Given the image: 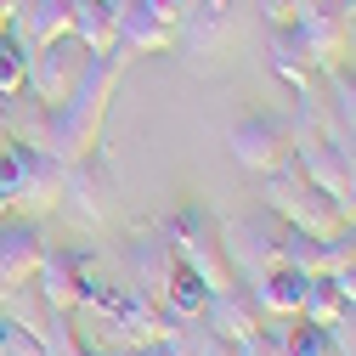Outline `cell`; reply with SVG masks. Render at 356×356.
Instances as JSON below:
<instances>
[{
	"mask_svg": "<svg viewBox=\"0 0 356 356\" xmlns=\"http://www.w3.org/2000/svg\"><path fill=\"white\" fill-rule=\"evenodd\" d=\"M68 34L85 51H113L119 46V0H74Z\"/></svg>",
	"mask_w": 356,
	"mask_h": 356,
	"instance_id": "obj_17",
	"label": "cell"
},
{
	"mask_svg": "<svg viewBox=\"0 0 356 356\" xmlns=\"http://www.w3.org/2000/svg\"><path fill=\"white\" fill-rule=\"evenodd\" d=\"M283 266L300 272V277H323V272H328V238L300 232V227H283Z\"/></svg>",
	"mask_w": 356,
	"mask_h": 356,
	"instance_id": "obj_22",
	"label": "cell"
},
{
	"mask_svg": "<svg viewBox=\"0 0 356 356\" xmlns=\"http://www.w3.org/2000/svg\"><path fill=\"white\" fill-rule=\"evenodd\" d=\"M170 272H175V254H170V243H164L159 232H142L136 243H130V289H136L142 300H153V305H159V294H164Z\"/></svg>",
	"mask_w": 356,
	"mask_h": 356,
	"instance_id": "obj_16",
	"label": "cell"
},
{
	"mask_svg": "<svg viewBox=\"0 0 356 356\" xmlns=\"http://www.w3.org/2000/svg\"><path fill=\"white\" fill-rule=\"evenodd\" d=\"M0 215H6V204H0Z\"/></svg>",
	"mask_w": 356,
	"mask_h": 356,
	"instance_id": "obj_37",
	"label": "cell"
},
{
	"mask_svg": "<svg viewBox=\"0 0 356 356\" xmlns=\"http://www.w3.org/2000/svg\"><path fill=\"white\" fill-rule=\"evenodd\" d=\"M294 164H300L305 181H317L328 198L345 204V187H350V175H356V159H350V142L334 130V119H328V130L294 136Z\"/></svg>",
	"mask_w": 356,
	"mask_h": 356,
	"instance_id": "obj_6",
	"label": "cell"
},
{
	"mask_svg": "<svg viewBox=\"0 0 356 356\" xmlns=\"http://www.w3.org/2000/svg\"><path fill=\"white\" fill-rule=\"evenodd\" d=\"M124 6H136V12L159 17L164 29H181V6H187V0H124Z\"/></svg>",
	"mask_w": 356,
	"mask_h": 356,
	"instance_id": "obj_28",
	"label": "cell"
},
{
	"mask_svg": "<svg viewBox=\"0 0 356 356\" xmlns=\"http://www.w3.org/2000/svg\"><path fill=\"white\" fill-rule=\"evenodd\" d=\"M339 209H345V220H356V175H350V187H345V204H339Z\"/></svg>",
	"mask_w": 356,
	"mask_h": 356,
	"instance_id": "obj_34",
	"label": "cell"
},
{
	"mask_svg": "<svg viewBox=\"0 0 356 356\" xmlns=\"http://www.w3.org/2000/svg\"><path fill=\"white\" fill-rule=\"evenodd\" d=\"M260 193H266V209H272L283 227L317 232V238H328V232H339V227H345L339 198H328L317 181H305L294 159H289L283 170H272V175H266V187H260Z\"/></svg>",
	"mask_w": 356,
	"mask_h": 356,
	"instance_id": "obj_4",
	"label": "cell"
},
{
	"mask_svg": "<svg viewBox=\"0 0 356 356\" xmlns=\"http://www.w3.org/2000/svg\"><path fill=\"white\" fill-rule=\"evenodd\" d=\"M91 283H97V272H91V260L79 249H46V266H40V277H34L40 300L51 311H79V300H85Z\"/></svg>",
	"mask_w": 356,
	"mask_h": 356,
	"instance_id": "obj_10",
	"label": "cell"
},
{
	"mask_svg": "<svg viewBox=\"0 0 356 356\" xmlns=\"http://www.w3.org/2000/svg\"><path fill=\"white\" fill-rule=\"evenodd\" d=\"M227 147H232V159H238L249 175H272V170H283V164L294 159L289 124H283V119H266V113L243 119L232 136H227Z\"/></svg>",
	"mask_w": 356,
	"mask_h": 356,
	"instance_id": "obj_8",
	"label": "cell"
},
{
	"mask_svg": "<svg viewBox=\"0 0 356 356\" xmlns=\"http://www.w3.org/2000/svg\"><path fill=\"white\" fill-rule=\"evenodd\" d=\"M198 356H232V345H227V339H215V334H204V345H198Z\"/></svg>",
	"mask_w": 356,
	"mask_h": 356,
	"instance_id": "obj_32",
	"label": "cell"
},
{
	"mask_svg": "<svg viewBox=\"0 0 356 356\" xmlns=\"http://www.w3.org/2000/svg\"><path fill=\"white\" fill-rule=\"evenodd\" d=\"M130 51L113 46V51H97L85 63L79 85L68 91L63 108H51V124H46V153H57L63 164H79L85 153H97L102 142V124H108V102L119 91V74H124Z\"/></svg>",
	"mask_w": 356,
	"mask_h": 356,
	"instance_id": "obj_1",
	"label": "cell"
},
{
	"mask_svg": "<svg viewBox=\"0 0 356 356\" xmlns=\"http://www.w3.org/2000/svg\"><path fill=\"white\" fill-rule=\"evenodd\" d=\"M334 283H339V300L356 311V260H350V266H339V272H334Z\"/></svg>",
	"mask_w": 356,
	"mask_h": 356,
	"instance_id": "obj_30",
	"label": "cell"
},
{
	"mask_svg": "<svg viewBox=\"0 0 356 356\" xmlns=\"http://www.w3.org/2000/svg\"><path fill=\"white\" fill-rule=\"evenodd\" d=\"M159 305L170 311V317H181V323H198V317H204V305H209V283L193 272V266L175 260V272H170V283H164Z\"/></svg>",
	"mask_w": 356,
	"mask_h": 356,
	"instance_id": "obj_19",
	"label": "cell"
},
{
	"mask_svg": "<svg viewBox=\"0 0 356 356\" xmlns=\"http://www.w3.org/2000/svg\"><path fill=\"white\" fill-rule=\"evenodd\" d=\"M198 328H204V334H215V339H227V345H238V339H249V334L260 328V311H254V305L243 300V289L232 283V289L209 294V305H204Z\"/></svg>",
	"mask_w": 356,
	"mask_h": 356,
	"instance_id": "obj_14",
	"label": "cell"
},
{
	"mask_svg": "<svg viewBox=\"0 0 356 356\" xmlns=\"http://www.w3.org/2000/svg\"><path fill=\"white\" fill-rule=\"evenodd\" d=\"M97 51H85L74 34H63V40H46V46H34V57H29V91L23 97H34L40 108H63L68 102V91L79 85V74H85V63H91Z\"/></svg>",
	"mask_w": 356,
	"mask_h": 356,
	"instance_id": "obj_5",
	"label": "cell"
},
{
	"mask_svg": "<svg viewBox=\"0 0 356 356\" xmlns=\"http://www.w3.org/2000/svg\"><path fill=\"white\" fill-rule=\"evenodd\" d=\"M260 12H266V29H289L294 23V0H260Z\"/></svg>",
	"mask_w": 356,
	"mask_h": 356,
	"instance_id": "obj_29",
	"label": "cell"
},
{
	"mask_svg": "<svg viewBox=\"0 0 356 356\" xmlns=\"http://www.w3.org/2000/svg\"><path fill=\"white\" fill-rule=\"evenodd\" d=\"M29 57L34 46L23 40V29H0V97H23L29 91Z\"/></svg>",
	"mask_w": 356,
	"mask_h": 356,
	"instance_id": "obj_21",
	"label": "cell"
},
{
	"mask_svg": "<svg viewBox=\"0 0 356 356\" xmlns=\"http://www.w3.org/2000/svg\"><path fill=\"white\" fill-rule=\"evenodd\" d=\"M46 266V238H40L34 215H0V300L29 289Z\"/></svg>",
	"mask_w": 356,
	"mask_h": 356,
	"instance_id": "obj_7",
	"label": "cell"
},
{
	"mask_svg": "<svg viewBox=\"0 0 356 356\" xmlns=\"http://www.w3.org/2000/svg\"><path fill=\"white\" fill-rule=\"evenodd\" d=\"M63 204L85 220V227H102V220H108V209H113V175L97 164V153H85L79 164H68Z\"/></svg>",
	"mask_w": 356,
	"mask_h": 356,
	"instance_id": "obj_12",
	"label": "cell"
},
{
	"mask_svg": "<svg viewBox=\"0 0 356 356\" xmlns=\"http://www.w3.org/2000/svg\"><path fill=\"white\" fill-rule=\"evenodd\" d=\"M0 142H6V130H0Z\"/></svg>",
	"mask_w": 356,
	"mask_h": 356,
	"instance_id": "obj_36",
	"label": "cell"
},
{
	"mask_svg": "<svg viewBox=\"0 0 356 356\" xmlns=\"http://www.w3.org/2000/svg\"><path fill=\"white\" fill-rule=\"evenodd\" d=\"M266 63H272V74L289 85L294 97H300V91H317V79H323L317 57H311V46L300 40V29H294V23L266 34Z\"/></svg>",
	"mask_w": 356,
	"mask_h": 356,
	"instance_id": "obj_13",
	"label": "cell"
},
{
	"mask_svg": "<svg viewBox=\"0 0 356 356\" xmlns=\"http://www.w3.org/2000/svg\"><path fill=\"white\" fill-rule=\"evenodd\" d=\"M63 181H68V164L34 142H0V204L6 215H40L63 204Z\"/></svg>",
	"mask_w": 356,
	"mask_h": 356,
	"instance_id": "obj_2",
	"label": "cell"
},
{
	"mask_svg": "<svg viewBox=\"0 0 356 356\" xmlns=\"http://www.w3.org/2000/svg\"><path fill=\"white\" fill-rule=\"evenodd\" d=\"M124 356H187L181 339H164V345H136V350H124Z\"/></svg>",
	"mask_w": 356,
	"mask_h": 356,
	"instance_id": "obj_31",
	"label": "cell"
},
{
	"mask_svg": "<svg viewBox=\"0 0 356 356\" xmlns=\"http://www.w3.org/2000/svg\"><path fill=\"white\" fill-rule=\"evenodd\" d=\"M74 23V0H23L17 12V29L29 46H46V40H63Z\"/></svg>",
	"mask_w": 356,
	"mask_h": 356,
	"instance_id": "obj_18",
	"label": "cell"
},
{
	"mask_svg": "<svg viewBox=\"0 0 356 356\" xmlns=\"http://www.w3.org/2000/svg\"><path fill=\"white\" fill-rule=\"evenodd\" d=\"M300 40L311 46V57H317V68H334L350 46V0H317L311 12L294 17Z\"/></svg>",
	"mask_w": 356,
	"mask_h": 356,
	"instance_id": "obj_11",
	"label": "cell"
},
{
	"mask_svg": "<svg viewBox=\"0 0 356 356\" xmlns=\"http://www.w3.org/2000/svg\"><path fill=\"white\" fill-rule=\"evenodd\" d=\"M34 334H40V345H46V356H91V339L79 334L74 311H46Z\"/></svg>",
	"mask_w": 356,
	"mask_h": 356,
	"instance_id": "obj_24",
	"label": "cell"
},
{
	"mask_svg": "<svg viewBox=\"0 0 356 356\" xmlns=\"http://www.w3.org/2000/svg\"><path fill=\"white\" fill-rule=\"evenodd\" d=\"M300 317H260V328L249 339L232 345V356H289V334Z\"/></svg>",
	"mask_w": 356,
	"mask_h": 356,
	"instance_id": "obj_25",
	"label": "cell"
},
{
	"mask_svg": "<svg viewBox=\"0 0 356 356\" xmlns=\"http://www.w3.org/2000/svg\"><path fill=\"white\" fill-rule=\"evenodd\" d=\"M227 260H232L238 277H260V272H272V266H283V220L272 209L243 220V227L227 238Z\"/></svg>",
	"mask_w": 356,
	"mask_h": 356,
	"instance_id": "obj_9",
	"label": "cell"
},
{
	"mask_svg": "<svg viewBox=\"0 0 356 356\" xmlns=\"http://www.w3.org/2000/svg\"><path fill=\"white\" fill-rule=\"evenodd\" d=\"M350 159H356V142H350Z\"/></svg>",
	"mask_w": 356,
	"mask_h": 356,
	"instance_id": "obj_35",
	"label": "cell"
},
{
	"mask_svg": "<svg viewBox=\"0 0 356 356\" xmlns=\"http://www.w3.org/2000/svg\"><path fill=\"white\" fill-rule=\"evenodd\" d=\"M323 79H328L323 108H328L334 130H339L345 142H356V68L350 63H334V68H323Z\"/></svg>",
	"mask_w": 356,
	"mask_h": 356,
	"instance_id": "obj_20",
	"label": "cell"
},
{
	"mask_svg": "<svg viewBox=\"0 0 356 356\" xmlns=\"http://www.w3.org/2000/svg\"><path fill=\"white\" fill-rule=\"evenodd\" d=\"M159 238L170 243L175 260L193 266V272L209 283V294H220V289H232V283H238L232 260H227V232H220V220H215L209 209H198V204L175 209L164 227H159Z\"/></svg>",
	"mask_w": 356,
	"mask_h": 356,
	"instance_id": "obj_3",
	"label": "cell"
},
{
	"mask_svg": "<svg viewBox=\"0 0 356 356\" xmlns=\"http://www.w3.org/2000/svg\"><path fill=\"white\" fill-rule=\"evenodd\" d=\"M289 356H339V350H334V334H328V328L294 323V334H289Z\"/></svg>",
	"mask_w": 356,
	"mask_h": 356,
	"instance_id": "obj_27",
	"label": "cell"
},
{
	"mask_svg": "<svg viewBox=\"0 0 356 356\" xmlns=\"http://www.w3.org/2000/svg\"><path fill=\"white\" fill-rule=\"evenodd\" d=\"M0 356H46V345H40L34 328L12 323V317H0Z\"/></svg>",
	"mask_w": 356,
	"mask_h": 356,
	"instance_id": "obj_26",
	"label": "cell"
},
{
	"mask_svg": "<svg viewBox=\"0 0 356 356\" xmlns=\"http://www.w3.org/2000/svg\"><path fill=\"white\" fill-rule=\"evenodd\" d=\"M243 283H249V305L260 311V317H300V300H305L311 277L289 272V266H272V272L243 277Z\"/></svg>",
	"mask_w": 356,
	"mask_h": 356,
	"instance_id": "obj_15",
	"label": "cell"
},
{
	"mask_svg": "<svg viewBox=\"0 0 356 356\" xmlns=\"http://www.w3.org/2000/svg\"><path fill=\"white\" fill-rule=\"evenodd\" d=\"M17 12H23V0H0V29H12Z\"/></svg>",
	"mask_w": 356,
	"mask_h": 356,
	"instance_id": "obj_33",
	"label": "cell"
},
{
	"mask_svg": "<svg viewBox=\"0 0 356 356\" xmlns=\"http://www.w3.org/2000/svg\"><path fill=\"white\" fill-rule=\"evenodd\" d=\"M339 317H345V300H339L334 272L311 277V283H305V300H300V323H311V328H334Z\"/></svg>",
	"mask_w": 356,
	"mask_h": 356,
	"instance_id": "obj_23",
	"label": "cell"
}]
</instances>
